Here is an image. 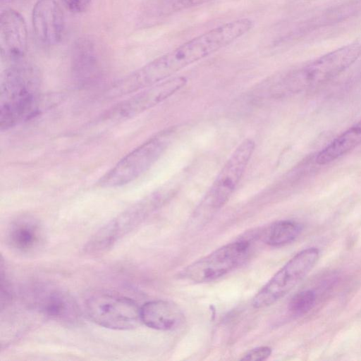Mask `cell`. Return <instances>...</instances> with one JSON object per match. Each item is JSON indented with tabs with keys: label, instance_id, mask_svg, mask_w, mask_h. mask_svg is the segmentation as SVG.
Instances as JSON below:
<instances>
[{
	"label": "cell",
	"instance_id": "obj_19",
	"mask_svg": "<svg viewBox=\"0 0 361 361\" xmlns=\"http://www.w3.org/2000/svg\"><path fill=\"white\" fill-rule=\"evenodd\" d=\"M316 300L315 293L305 290L296 293L288 305V312L293 316H302L313 307Z\"/></svg>",
	"mask_w": 361,
	"mask_h": 361
},
{
	"label": "cell",
	"instance_id": "obj_15",
	"mask_svg": "<svg viewBox=\"0 0 361 361\" xmlns=\"http://www.w3.org/2000/svg\"><path fill=\"white\" fill-rule=\"evenodd\" d=\"M182 319L180 310L170 301L151 300L140 307L141 322L153 329L172 330L180 325Z\"/></svg>",
	"mask_w": 361,
	"mask_h": 361
},
{
	"label": "cell",
	"instance_id": "obj_12",
	"mask_svg": "<svg viewBox=\"0 0 361 361\" xmlns=\"http://www.w3.org/2000/svg\"><path fill=\"white\" fill-rule=\"evenodd\" d=\"M27 48V31L22 15L13 9H6L0 16V51L6 61L18 62Z\"/></svg>",
	"mask_w": 361,
	"mask_h": 361
},
{
	"label": "cell",
	"instance_id": "obj_8",
	"mask_svg": "<svg viewBox=\"0 0 361 361\" xmlns=\"http://www.w3.org/2000/svg\"><path fill=\"white\" fill-rule=\"evenodd\" d=\"M250 247V242L245 240L228 243L188 265L183 270V276L195 283L214 281L243 263Z\"/></svg>",
	"mask_w": 361,
	"mask_h": 361
},
{
	"label": "cell",
	"instance_id": "obj_6",
	"mask_svg": "<svg viewBox=\"0 0 361 361\" xmlns=\"http://www.w3.org/2000/svg\"><path fill=\"white\" fill-rule=\"evenodd\" d=\"M171 131L166 130L142 143L102 177L99 183L116 188L133 182L145 173L159 159L169 146Z\"/></svg>",
	"mask_w": 361,
	"mask_h": 361
},
{
	"label": "cell",
	"instance_id": "obj_17",
	"mask_svg": "<svg viewBox=\"0 0 361 361\" xmlns=\"http://www.w3.org/2000/svg\"><path fill=\"white\" fill-rule=\"evenodd\" d=\"M301 231V225L296 221H279L271 224L264 232L263 240L271 246L284 245L296 239Z\"/></svg>",
	"mask_w": 361,
	"mask_h": 361
},
{
	"label": "cell",
	"instance_id": "obj_7",
	"mask_svg": "<svg viewBox=\"0 0 361 361\" xmlns=\"http://www.w3.org/2000/svg\"><path fill=\"white\" fill-rule=\"evenodd\" d=\"M319 257L317 247L304 249L293 257L255 295L252 306L271 305L290 291L312 269Z\"/></svg>",
	"mask_w": 361,
	"mask_h": 361
},
{
	"label": "cell",
	"instance_id": "obj_13",
	"mask_svg": "<svg viewBox=\"0 0 361 361\" xmlns=\"http://www.w3.org/2000/svg\"><path fill=\"white\" fill-rule=\"evenodd\" d=\"M6 241L10 248L18 254L33 255L44 247L45 230L36 218L29 215L20 216L9 224Z\"/></svg>",
	"mask_w": 361,
	"mask_h": 361
},
{
	"label": "cell",
	"instance_id": "obj_4",
	"mask_svg": "<svg viewBox=\"0 0 361 361\" xmlns=\"http://www.w3.org/2000/svg\"><path fill=\"white\" fill-rule=\"evenodd\" d=\"M255 149V142L245 139L226 161L195 212L196 217H209L229 200L240 181Z\"/></svg>",
	"mask_w": 361,
	"mask_h": 361
},
{
	"label": "cell",
	"instance_id": "obj_5",
	"mask_svg": "<svg viewBox=\"0 0 361 361\" xmlns=\"http://www.w3.org/2000/svg\"><path fill=\"white\" fill-rule=\"evenodd\" d=\"M85 308L93 322L106 329L130 330L141 323L140 307L118 293L96 291L87 298Z\"/></svg>",
	"mask_w": 361,
	"mask_h": 361
},
{
	"label": "cell",
	"instance_id": "obj_3",
	"mask_svg": "<svg viewBox=\"0 0 361 361\" xmlns=\"http://www.w3.org/2000/svg\"><path fill=\"white\" fill-rule=\"evenodd\" d=\"M361 55V44L332 51L289 72L276 86V94L296 93L317 87L338 75Z\"/></svg>",
	"mask_w": 361,
	"mask_h": 361
},
{
	"label": "cell",
	"instance_id": "obj_2",
	"mask_svg": "<svg viewBox=\"0 0 361 361\" xmlns=\"http://www.w3.org/2000/svg\"><path fill=\"white\" fill-rule=\"evenodd\" d=\"M40 92V75L32 64L13 63L2 73L0 87V127L8 130L42 111L47 104Z\"/></svg>",
	"mask_w": 361,
	"mask_h": 361
},
{
	"label": "cell",
	"instance_id": "obj_14",
	"mask_svg": "<svg viewBox=\"0 0 361 361\" xmlns=\"http://www.w3.org/2000/svg\"><path fill=\"white\" fill-rule=\"evenodd\" d=\"M34 33L40 43L47 46L57 44L64 32V16L55 0H38L32 9Z\"/></svg>",
	"mask_w": 361,
	"mask_h": 361
},
{
	"label": "cell",
	"instance_id": "obj_18",
	"mask_svg": "<svg viewBox=\"0 0 361 361\" xmlns=\"http://www.w3.org/2000/svg\"><path fill=\"white\" fill-rule=\"evenodd\" d=\"M73 71L78 76L85 78L91 75L96 63L94 46L88 41H81L75 46L73 51Z\"/></svg>",
	"mask_w": 361,
	"mask_h": 361
},
{
	"label": "cell",
	"instance_id": "obj_10",
	"mask_svg": "<svg viewBox=\"0 0 361 361\" xmlns=\"http://www.w3.org/2000/svg\"><path fill=\"white\" fill-rule=\"evenodd\" d=\"M186 83V78L173 76L140 90L118 104L111 116L121 118L136 116L167 99L181 90Z\"/></svg>",
	"mask_w": 361,
	"mask_h": 361
},
{
	"label": "cell",
	"instance_id": "obj_9",
	"mask_svg": "<svg viewBox=\"0 0 361 361\" xmlns=\"http://www.w3.org/2000/svg\"><path fill=\"white\" fill-rule=\"evenodd\" d=\"M154 196L135 204L98 230L87 243L85 250L97 254L111 248L121 238L140 225L159 204Z\"/></svg>",
	"mask_w": 361,
	"mask_h": 361
},
{
	"label": "cell",
	"instance_id": "obj_11",
	"mask_svg": "<svg viewBox=\"0 0 361 361\" xmlns=\"http://www.w3.org/2000/svg\"><path fill=\"white\" fill-rule=\"evenodd\" d=\"M34 306L53 321L75 324L81 319L80 310L71 294L56 288H41L35 293Z\"/></svg>",
	"mask_w": 361,
	"mask_h": 361
},
{
	"label": "cell",
	"instance_id": "obj_16",
	"mask_svg": "<svg viewBox=\"0 0 361 361\" xmlns=\"http://www.w3.org/2000/svg\"><path fill=\"white\" fill-rule=\"evenodd\" d=\"M361 145V120L336 137L317 155L315 161L324 165L335 161Z\"/></svg>",
	"mask_w": 361,
	"mask_h": 361
},
{
	"label": "cell",
	"instance_id": "obj_1",
	"mask_svg": "<svg viewBox=\"0 0 361 361\" xmlns=\"http://www.w3.org/2000/svg\"><path fill=\"white\" fill-rule=\"evenodd\" d=\"M253 26L252 20L241 18L200 34L123 78V88L133 94L172 78L182 69L230 45Z\"/></svg>",
	"mask_w": 361,
	"mask_h": 361
},
{
	"label": "cell",
	"instance_id": "obj_22",
	"mask_svg": "<svg viewBox=\"0 0 361 361\" xmlns=\"http://www.w3.org/2000/svg\"><path fill=\"white\" fill-rule=\"evenodd\" d=\"M66 7L73 13L85 11L92 0H61Z\"/></svg>",
	"mask_w": 361,
	"mask_h": 361
},
{
	"label": "cell",
	"instance_id": "obj_20",
	"mask_svg": "<svg viewBox=\"0 0 361 361\" xmlns=\"http://www.w3.org/2000/svg\"><path fill=\"white\" fill-rule=\"evenodd\" d=\"M214 0H169L168 9L170 12H178L204 5Z\"/></svg>",
	"mask_w": 361,
	"mask_h": 361
},
{
	"label": "cell",
	"instance_id": "obj_21",
	"mask_svg": "<svg viewBox=\"0 0 361 361\" xmlns=\"http://www.w3.org/2000/svg\"><path fill=\"white\" fill-rule=\"evenodd\" d=\"M271 354V349L268 346H260L246 353L241 360L262 361L267 359Z\"/></svg>",
	"mask_w": 361,
	"mask_h": 361
}]
</instances>
